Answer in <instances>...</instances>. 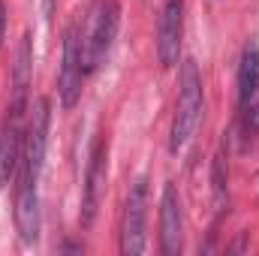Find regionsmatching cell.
I'll return each instance as SVG.
<instances>
[{
	"label": "cell",
	"instance_id": "9",
	"mask_svg": "<svg viewBox=\"0 0 259 256\" xmlns=\"http://www.w3.org/2000/svg\"><path fill=\"white\" fill-rule=\"evenodd\" d=\"M21 157H24V118L6 115V124L0 133V190L18 172Z\"/></svg>",
	"mask_w": 259,
	"mask_h": 256
},
{
	"label": "cell",
	"instance_id": "8",
	"mask_svg": "<svg viewBox=\"0 0 259 256\" xmlns=\"http://www.w3.org/2000/svg\"><path fill=\"white\" fill-rule=\"evenodd\" d=\"M106 166H109V148L100 139L94 145L91 163H88V175H84V196H81V223L91 226L100 208V196H103V184H106Z\"/></svg>",
	"mask_w": 259,
	"mask_h": 256
},
{
	"label": "cell",
	"instance_id": "15",
	"mask_svg": "<svg viewBox=\"0 0 259 256\" xmlns=\"http://www.w3.org/2000/svg\"><path fill=\"white\" fill-rule=\"evenodd\" d=\"M3 36H6V6L0 0V46H3Z\"/></svg>",
	"mask_w": 259,
	"mask_h": 256
},
{
	"label": "cell",
	"instance_id": "12",
	"mask_svg": "<svg viewBox=\"0 0 259 256\" xmlns=\"http://www.w3.org/2000/svg\"><path fill=\"white\" fill-rule=\"evenodd\" d=\"M259 91V46L247 42L244 55H241V66H238V103L247 106Z\"/></svg>",
	"mask_w": 259,
	"mask_h": 256
},
{
	"label": "cell",
	"instance_id": "2",
	"mask_svg": "<svg viewBox=\"0 0 259 256\" xmlns=\"http://www.w3.org/2000/svg\"><path fill=\"white\" fill-rule=\"evenodd\" d=\"M118 21H121V9L118 0H97L91 21H88V33L81 36V64L84 72H94L97 66L106 64L115 36H118Z\"/></svg>",
	"mask_w": 259,
	"mask_h": 256
},
{
	"label": "cell",
	"instance_id": "6",
	"mask_svg": "<svg viewBox=\"0 0 259 256\" xmlns=\"http://www.w3.org/2000/svg\"><path fill=\"white\" fill-rule=\"evenodd\" d=\"M36 181L27 169L18 166V187H15V229L24 244H33L39 238V193Z\"/></svg>",
	"mask_w": 259,
	"mask_h": 256
},
{
	"label": "cell",
	"instance_id": "4",
	"mask_svg": "<svg viewBox=\"0 0 259 256\" xmlns=\"http://www.w3.org/2000/svg\"><path fill=\"white\" fill-rule=\"evenodd\" d=\"M145 220H148V181L139 178L130 187L124 217H121V253L124 256L145 253Z\"/></svg>",
	"mask_w": 259,
	"mask_h": 256
},
{
	"label": "cell",
	"instance_id": "10",
	"mask_svg": "<svg viewBox=\"0 0 259 256\" xmlns=\"http://www.w3.org/2000/svg\"><path fill=\"white\" fill-rule=\"evenodd\" d=\"M181 229H184V217H181L178 193L172 184H166L160 196V250L166 256L181 250V235H184Z\"/></svg>",
	"mask_w": 259,
	"mask_h": 256
},
{
	"label": "cell",
	"instance_id": "1",
	"mask_svg": "<svg viewBox=\"0 0 259 256\" xmlns=\"http://www.w3.org/2000/svg\"><path fill=\"white\" fill-rule=\"evenodd\" d=\"M202 115V75L193 61L181 64V88H178V103H175V118H172V133H169V151L178 154L187 139L193 136L196 124Z\"/></svg>",
	"mask_w": 259,
	"mask_h": 256
},
{
	"label": "cell",
	"instance_id": "11",
	"mask_svg": "<svg viewBox=\"0 0 259 256\" xmlns=\"http://www.w3.org/2000/svg\"><path fill=\"white\" fill-rule=\"evenodd\" d=\"M33 78V49H30V33L21 36L18 52H15V66H12V103H9V115L24 118L30 112L27 106V88Z\"/></svg>",
	"mask_w": 259,
	"mask_h": 256
},
{
	"label": "cell",
	"instance_id": "5",
	"mask_svg": "<svg viewBox=\"0 0 259 256\" xmlns=\"http://www.w3.org/2000/svg\"><path fill=\"white\" fill-rule=\"evenodd\" d=\"M49 100L36 97L30 106V121L24 127V157H21V169H27L33 178L42 175L46 166V148H49Z\"/></svg>",
	"mask_w": 259,
	"mask_h": 256
},
{
	"label": "cell",
	"instance_id": "3",
	"mask_svg": "<svg viewBox=\"0 0 259 256\" xmlns=\"http://www.w3.org/2000/svg\"><path fill=\"white\" fill-rule=\"evenodd\" d=\"M81 81H84V64H81V36H78V18H75L64 33V58L58 72V97L64 109H72L78 103Z\"/></svg>",
	"mask_w": 259,
	"mask_h": 256
},
{
	"label": "cell",
	"instance_id": "14",
	"mask_svg": "<svg viewBox=\"0 0 259 256\" xmlns=\"http://www.w3.org/2000/svg\"><path fill=\"white\" fill-rule=\"evenodd\" d=\"M247 127L259 130V103L256 106H250V112H247Z\"/></svg>",
	"mask_w": 259,
	"mask_h": 256
},
{
	"label": "cell",
	"instance_id": "13",
	"mask_svg": "<svg viewBox=\"0 0 259 256\" xmlns=\"http://www.w3.org/2000/svg\"><path fill=\"white\" fill-rule=\"evenodd\" d=\"M211 187H214V199L223 202L226 196V154H223V145L217 148L214 154V166H211Z\"/></svg>",
	"mask_w": 259,
	"mask_h": 256
},
{
	"label": "cell",
	"instance_id": "16",
	"mask_svg": "<svg viewBox=\"0 0 259 256\" xmlns=\"http://www.w3.org/2000/svg\"><path fill=\"white\" fill-rule=\"evenodd\" d=\"M55 3H58V0H42V15H46V18H52V12H55Z\"/></svg>",
	"mask_w": 259,
	"mask_h": 256
},
{
	"label": "cell",
	"instance_id": "7",
	"mask_svg": "<svg viewBox=\"0 0 259 256\" xmlns=\"http://www.w3.org/2000/svg\"><path fill=\"white\" fill-rule=\"evenodd\" d=\"M181 33H184V0H166L157 21V58L166 69L175 66L181 58Z\"/></svg>",
	"mask_w": 259,
	"mask_h": 256
}]
</instances>
